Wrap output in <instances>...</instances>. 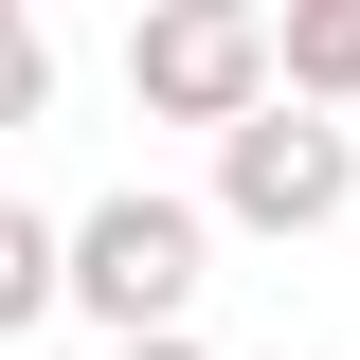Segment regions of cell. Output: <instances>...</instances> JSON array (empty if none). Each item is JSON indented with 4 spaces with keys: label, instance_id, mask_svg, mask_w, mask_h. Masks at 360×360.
Returning a JSON list of instances; mask_svg holds the SVG:
<instances>
[{
    "label": "cell",
    "instance_id": "6da1fadb",
    "mask_svg": "<svg viewBox=\"0 0 360 360\" xmlns=\"http://www.w3.org/2000/svg\"><path fill=\"white\" fill-rule=\"evenodd\" d=\"M288 90V18L270 0H144L127 18V108L144 127H234Z\"/></svg>",
    "mask_w": 360,
    "mask_h": 360
},
{
    "label": "cell",
    "instance_id": "7a4b0ae2",
    "mask_svg": "<svg viewBox=\"0 0 360 360\" xmlns=\"http://www.w3.org/2000/svg\"><path fill=\"white\" fill-rule=\"evenodd\" d=\"M217 234H234L217 198H162V180H108V198L72 217V307L108 324V342H144V324H180V307H198Z\"/></svg>",
    "mask_w": 360,
    "mask_h": 360
},
{
    "label": "cell",
    "instance_id": "3957f363",
    "mask_svg": "<svg viewBox=\"0 0 360 360\" xmlns=\"http://www.w3.org/2000/svg\"><path fill=\"white\" fill-rule=\"evenodd\" d=\"M342 198H360V127L324 90H270V108L217 127V217L234 234H342Z\"/></svg>",
    "mask_w": 360,
    "mask_h": 360
},
{
    "label": "cell",
    "instance_id": "277c9868",
    "mask_svg": "<svg viewBox=\"0 0 360 360\" xmlns=\"http://www.w3.org/2000/svg\"><path fill=\"white\" fill-rule=\"evenodd\" d=\"M37 307H72V217H0V324H37Z\"/></svg>",
    "mask_w": 360,
    "mask_h": 360
},
{
    "label": "cell",
    "instance_id": "5b68a950",
    "mask_svg": "<svg viewBox=\"0 0 360 360\" xmlns=\"http://www.w3.org/2000/svg\"><path fill=\"white\" fill-rule=\"evenodd\" d=\"M270 18H288V90L360 108V0H270Z\"/></svg>",
    "mask_w": 360,
    "mask_h": 360
},
{
    "label": "cell",
    "instance_id": "8992f818",
    "mask_svg": "<svg viewBox=\"0 0 360 360\" xmlns=\"http://www.w3.org/2000/svg\"><path fill=\"white\" fill-rule=\"evenodd\" d=\"M108 360H198V324H144V342H108Z\"/></svg>",
    "mask_w": 360,
    "mask_h": 360
}]
</instances>
